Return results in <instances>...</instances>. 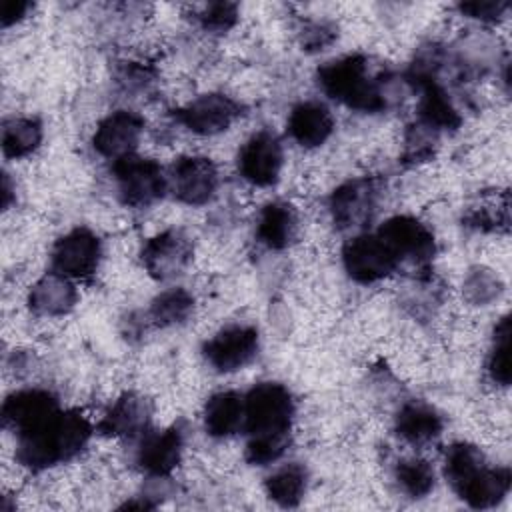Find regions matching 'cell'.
Returning a JSON list of instances; mask_svg holds the SVG:
<instances>
[{
  "mask_svg": "<svg viewBox=\"0 0 512 512\" xmlns=\"http://www.w3.org/2000/svg\"><path fill=\"white\" fill-rule=\"evenodd\" d=\"M294 398L278 382H260L244 396L246 460L256 466L276 462L288 448L294 420Z\"/></svg>",
  "mask_w": 512,
  "mask_h": 512,
  "instance_id": "obj_1",
  "label": "cell"
},
{
  "mask_svg": "<svg viewBox=\"0 0 512 512\" xmlns=\"http://www.w3.org/2000/svg\"><path fill=\"white\" fill-rule=\"evenodd\" d=\"M92 436L90 420L78 410H58L42 424L20 432L16 458L30 470H46L78 456Z\"/></svg>",
  "mask_w": 512,
  "mask_h": 512,
  "instance_id": "obj_2",
  "label": "cell"
},
{
  "mask_svg": "<svg viewBox=\"0 0 512 512\" xmlns=\"http://www.w3.org/2000/svg\"><path fill=\"white\" fill-rule=\"evenodd\" d=\"M444 474L454 492L478 510L496 506L510 490V470L490 468L482 452L466 442H456L446 450Z\"/></svg>",
  "mask_w": 512,
  "mask_h": 512,
  "instance_id": "obj_3",
  "label": "cell"
},
{
  "mask_svg": "<svg viewBox=\"0 0 512 512\" xmlns=\"http://www.w3.org/2000/svg\"><path fill=\"white\" fill-rule=\"evenodd\" d=\"M318 84L332 100L360 112H380L388 106L382 76H372L368 58L348 54L326 62L318 70Z\"/></svg>",
  "mask_w": 512,
  "mask_h": 512,
  "instance_id": "obj_4",
  "label": "cell"
},
{
  "mask_svg": "<svg viewBox=\"0 0 512 512\" xmlns=\"http://www.w3.org/2000/svg\"><path fill=\"white\" fill-rule=\"evenodd\" d=\"M112 172L118 198L122 200V204L132 208L152 206L164 196L168 188L162 166L148 158L130 154L122 160H116Z\"/></svg>",
  "mask_w": 512,
  "mask_h": 512,
  "instance_id": "obj_5",
  "label": "cell"
},
{
  "mask_svg": "<svg viewBox=\"0 0 512 512\" xmlns=\"http://www.w3.org/2000/svg\"><path fill=\"white\" fill-rule=\"evenodd\" d=\"M342 264L352 280L372 284L388 278L400 266V260L374 232L350 238L342 248Z\"/></svg>",
  "mask_w": 512,
  "mask_h": 512,
  "instance_id": "obj_6",
  "label": "cell"
},
{
  "mask_svg": "<svg viewBox=\"0 0 512 512\" xmlns=\"http://www.w3.org/2000/svg\"><path fill=\"white\" fill-rule=\"evenodd\" d=\"M50 258L54 272L70 280H82L96 272L102 258V244L92 230L74 228L56 240Z\"/></svg>",
  "mask_w": 512,
  "mask_h": 512,
  "instance_id": "obj_7",
  "label": "cell"
},
{
  "mask_svg": "<svg viewBox=\"0 0 512 512\" xmlns=\"http://www.w3.org/2000/svg\"><path fill=\"white\" fill-rule=\"evenodd\" d=\"M260 346V336L254 326L234 324L214 334L202 348L206 362L218 372H236L250 364Z\"/></svg>",
  "mask_w": 512,
  "mask_h": 512,
  "instance_id": "obj_8",
  "label": "cell"
},
{
  "mask_svg": "<svg viewBox=\"0 0 512 512\" xmlns=\"http://www.w3.org/2000/svg\"><path fill=\"white\" fill-rule=\"evenodd\" d=\"M282 162H284L282 144L268 130H260L252 134L238 152L240 176L258 188L276 184L282 170Z\"/></svg>",
  "mask_w": 512,
  "mask_h": 512,
  "instance_id": "obj_9",
  "label": "cell"
},
{
  "mask_svg": "<svg viewBox=\"0 0 512 512\" xmlns=\"http://www.w3.org/2000/svg\"><path fill=\"white\" fill-rule=\"evenodd\" d=\"M376 234L400 262L410 260L414 264H428L436 252L434 234L414 216H392L376 230Z\"/></svg>",
  "mask_w": 512,
  "mask_h": 512,
  "instance_id": "obj_10",
  "label": "cell"
},
{
  "mask_svg": "<svg viewBox=\"0 0 512 512\" xmlns=\"http://www.w3.org/2000/svg\"><path fill=\"white\" fill-rule=\"evenodd\" d=\"M140 258L154 280H172L190 264L192 242L182 230L170 228L150 238L144 244Z\"/></svg>",
  "mask_w": 512,
  "mask_h": 512,
  "instance_id": "obj_11",
  "label": "cell"
},
{
  "mask_svg": "<svg viewBox=\"0 0 512 512\" xmlns=\"http://www.w3.org/2000/svg\"><path fill=\"white\" fill-rule=\"evenodd\" d=\"M238 116V102L218 92L198 96L176 112L178 122L200 136H214L228 130Z\"/></svg>",
  "mask_w": 512,
  "mask_h": 512,
  "instance_id": "obj_12",
  "label": "cell"
},
{
  "mask_svg": "<svg viewBox=\"0 0 512 512\" xmlns=\"http://www.w3.org/2000/svg\"><path fill=\"white\" fill-rule=\"evenodd\" d=\"M142 130V116L132 110H114L98 122L92 136V148L108 160H122L134 154Z\"/></svg>",
  "mask_w": 512,
  "mask_h": 512,
  "instance_id": "obj_13",
  "label": "cell"
},
{
  "mask_svg": "<svg viewBox=\"0 0 512 512\" xmlns=\"http://www.w3.org/2000/svg\"><path fill=\"white\" fill-rule=\"evenodd\" d=\"M172 188L180 202L202 206L218 188V170L206 156H182L172 166Z\"/></svg>",
  "mask_w": 512,
  "mask_h": 512,
  "instance_id": "obj_14",
  "label": "cell"
},
{
  "mask_svg": "<svg viewBox=\"0 0 512 512\" xmlns=\"http://www.w3.org/2000/svg\"><path fill=\"white\" fill-rule=\"evenodd\" d=\"M376 184L368 178L348 180L330 196V214L338 228L364 224L376 206Z\"/></svg>",
  "mask_w": 512,
  "mask_h": 512,
  "instance_id": "obj_15",
  "label": "cell"
},
{
  "mask_svg": "<svg viewBox=\"0 0 512 512\" xmlns=\"http://www.w3.org/2000/svg\"><path fill=\"white\" fill-rule=\"evenodd\" d=\"M60 410L58 398L40 388H28L12 392L2 406V420L8 428H14L16 434L26 432L44 420H48L52 414Z\"/></svg>",
  "mask_w": 512,
  "mask_h": 512,
  "instance_id": "obj_16",
  "label": "cell"
},
{
  "mask_svg": "<svg viewBox=\"0 0 512 512\" xmlns=\"http://www.w3.org/2000/svg\"><path fill=\"white\" fill-rule=\"evenodd\" d=\"M182 450L184 436L178 426L166 428L162 432H148L138 446L136 462L146 474L162 478L180 464Z\"/></svg>",
  "mask_w": 512,
  "mask_h": 512,
  "instance_id": "obj_17",
  "label": "cell"
},
{
  "mask_svg": "<svg viewBox=\"0 0 512 512\" xmlns=\"http://www.w3.org/2000/svg\"><path fill=\"white\" fill-rule=\"evenodd\" d=\"M150 404L144 396L126 392L122 394L102 416L98 430L112 438H136L146 434L144 430L150 424Z\"/></svg>",
  "mask_w": 512,
  "mask_h": 512,
  "instance_id": "obj_18",
  "label": "cell"
},
{
  "mask_svg": "<svg viewBox=\"0 0 512 512\" xmlns=\"http://www.w3.org/2000/svg\"><path fill=\"white\" fill-rule=\"evenodd\" d=\"M286 128L296 144L316 148L322 146L334 132V116L322 102L306 100L292 108Z\"/></svg>",
  "mask_w": 512,
  "mask_h": 512,
  "instance_id": "obj_19",
  "label": "cell"
},
{
  "mask_svg": "<svg viewBox=\"0 0 512 512\" xmlns=\"http://www.w3.org/2000/svg\"><path fill=\"white\" fill-rule=\"evenodd\" d=\"M78 300V292L70 278L48 272L42 276L28 294V306L38 316H64L68 314Z\"/></svg>",
  "mask_w": 512,
  "mask_h": 512,
  "instance_id": "obj_20",
  "label": "cell"
},
{
  "mask_svg": "<svg viewBox=\"0 0 512 512\" xmlns=\"http://www.w3.org/2000/svg\"><path fill=\"white\" fill-rule=\"evenodd\" d=\"M298 212L292 204L276 200L262 208L256 224L258 240L270 250L288 248L298 234Z\"/></svg>",
  "mask_w": 512,
  "mask_h": 512,
  "instance_id": "obj_21",
  "label": "cell"
},
{
  "mask_svg": "<svg viewBox=\"0 0 512 512\" xmlns=\"http://www.w3.org/2000/svg\"><path fill=\"white\" fill-rule=\"evenodd\" d=\"M204 428L214 438H228L244 426V396L234 390L212 394L204 404Z\"/></svg>",
  "mask_w": 512,
  "mask_h": 512,
  "instance_id": "obj_22",
  "label": "cell"
},
{
  "mask_svg": "<svg viewBox=\"0 0 512 512\" xmlns=\"http://www.w3.org/2000/svg\"><path fill=\"white\" fill-rule=\"evenodd\" d=\"M442 416L424 402H406L394 420L396 434L410 444H426L440 436Z\"/></svg>",
  "mask_w": 512,
  "mask_h": 512,
  "instance_id": "obj_23",
  "label": "cell"
},
{
  "mask_svg": "<svg viewBox=\"0 0 512 512\" xmlns=\"http://www.w3.org/2000/svg\"><path fill=\"white\" fill-rule=\"evenodd\" d=\"M308 484V472L302 464L290 462L280 468H276L264 482L266 494L270 500H274L278 506L294 508L304 498Z\"/></svg>",
  "mask_w": 512,
  "mask_h": 512,
  "instance_id": "obj_24",
  "label": "cell"
},
{
  "mask_svg": "<svg viewBox=\"0 0 512 512\" xmlns=\"http://www.w3.org/2000/svg\"><path fill=\"white\" fill-rule=\"evenodd\" d=\"M42 142V124L30 116L8 118L2 126V152L6 158H24Z\"/></svg>",
  "mask_w": 512,
  "mask_h": 512,
  "instance_id": "obj_25",
  "label": "cell"
},
{
  "mask_svg": "<svg viewBox=\"0 0 512 512\" xmlns=\"http://www.w3.org/2000/svg\"><path fill=\"white\" fill-rule=\"evenodd\" d=\"M194 308V298L184 288H170L158 294L150 304V318L158 326L182 324Z\"/></svg>",
  "mask_w": 512,
  "mask_h": 512,
  "instance_id": "obj_26",
  "label": "cell"
},
{
  "mask_svg": "<svg viewBox=\"0 0 512 512\" xmlns=\"http://www.w3.org/2000/svg\"><path fill=\"white\" fill-rule=\"evenodd\" d=\"M394 478L402 492H406L410 498H424L432 492L436 476L434 468L424 458H404L396 464Z\"/></svg>",
  "mask_w": 512,
  "mask_h": 512,
  "instance_id": "obj_27",
  "label": "cell"
},
{
  "mask_svg": "<svg viewBox=\"0 0 512 512\" xmlns=\"http://www.w3.org/2000/svg\"><path fill=\"white\" fill-rule=\"evenodd\" d=\"M488 374L500 386L510 384V320L504 316L494 328V340L488 354Z\"/></svg>",
  "mask_w": 512,
  "mask_h": 512,
  "instance_id": "obj_28",
  "label": "cell"
},
{
  "mask_svg": "<svg viewBox=\"0 0 512 512\" xmlns=\"http://www.w3.org/2000/svg\"><path fill=\"white\" fill-rule=\"evenodd\" d=\"M198 20L204 30L226 32L238 20V6L232 2H212L202 8Z\"/></svg>",
  "mask_w": 512,
  "mask_h": 512,
  "instance_id": "obj_29",
  "label": "cell"
},
{
  "mask_svg": "<svg viewBox=\"0 0 512 512\" xmlns=\"http://www.w3.org/2000/svg\"><path fill=\"white\" fill-rule=\"evenodd\" d=\"M434 130L424 126L422 122L410 126V132L406 136V150H404V158H408L410 162H420L432 156V148H434Z\"/></svg>",
  "mask_w": 512,
  "mask_h": 512,
  "instance_id": "obj_30",
  "label": "cell"
},
{
  "mask_svg": "<svg viewBox=\"0 0 512 512\" xmlns=\"http://www.w3.org/2000/svg\"><path fill=\"white\" fill-rule=\"evenodd\" d=\"M508 6H510L508 2L482 0V2H462L458 4V10L468 18H474L480 22H496L508 10Z\"/></svg>",
  "mask_w": 512,
  "mask_h": 512,
  "instance_id": "obj_31",
  "label": "cell"
},
{
  "mask_svg": "<svg viewBox=\"0 0 512 512\" xmlns=\"http://www.w3.org/2000/svg\"><path fill=\"white\" fill-rule=\"evenodd\" d=\"M32 10L30 2L24 0H4L2 2V26H12L16 22H20L22 18H26V14Z\"/></svg>",
  "mask_w": 512,
  "mask_h": 512,
  "instance_id": "obj_32",
  "label": "cell"
}]
</instances>
